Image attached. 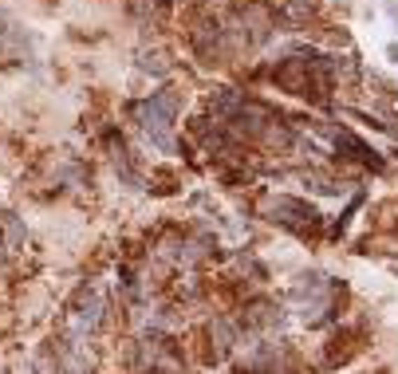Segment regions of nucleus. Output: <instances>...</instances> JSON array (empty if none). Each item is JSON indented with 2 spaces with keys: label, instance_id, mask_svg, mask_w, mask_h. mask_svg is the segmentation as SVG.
<instances>
[{
  "label": "nucleus",
  "instance_id": "nucleus-5",
  "mask_svg": "<svg viewBox=\"0 0 398 374\" xmlns=\"http://www.w3.org/2000/svg\"><path fill=\"white\" fill-rule=\"evenodd\" d=\"M316 16V0H284L277 12H272V24H284L288 32H296V28H308V20Z\"/></svg>",
  "mask_w": 398,
  "mask_h": 374
},
{
  "label": "nucleus",
  "instance_id": "nucleus-8",
  "mask_svg": "<svg viewBox=\"0 0 398 374\" xmlns=\"http://www.w3.org/2000/svg\"><path fill=\"white\" fill-rule=\"evenodd\" d=\"M154 8H158V0H131V12L138 16V20H146Z\"/></svg>",
  "mask_w": 398,
  "mask_h": 374
},
{
  "label": "nucleus",
  "instance_id": "nucleus-7",
  "mask_svg": "<svg viewBox=\"0 0 398 374\" xmlns=\"http://www.w3.org/2000/svg\"><path fill=\"white\" fill-rule=\"evenodd\" d=\"M138 71H150V75H170V59L162 52H142V55H138Z\"/></svg>",
  "mask_w": 398,
  "mask_h": 374
},
{
  "label": "nucleus",
  "instance_id": "nucleus-3",
  "mask_svg": "<svg viewBox=\"0 0 398 374\" xmlns=\"http://www.w3.org/2000/svg\"><path fill=\"white\" fill-rule=\"evenodd\" d=\"M265 209H268V217L277 220V225L300 232V237H304V232H316L323 225V217H320V209H316V205H308V201H300V197H288V193L272 197Z\"/></svg>",
  "mask_w": 398,
  "mask_h": 374
},
{
  "label": "nucleus",
  "instance_id": "nucleus-2",
  "mask_svg": "<svg viewBox=\"0 0 398 374\" xmlns=\"http://www.w3.org/2000/svg\"><path fill=\"white\" fill-rule=\"evenodd\" d=\"M189 47H193V55H198L205 67L225 63V55H229L225 24L217 20V16H198V20L189 24Z\"/></svg>",
  "mask_w": 398,
  "mask_h": 374
},
{
  "label": "nucleus",
  "instance_id": "nucleus-1",
  "mask_svg": "<svg viewBox=\"0 0 398 374\" xmlns=\"http://www.w3.org/2000/svg\"><path fill=\"white\" fill-rule=\"evenodd\" d=\"M182 103L186 99H182V91L177 87H162V91H154V95H146V99L126 103V114H131V122L150 138V146L174 154L177 150L174 122H177V114H182Z\"/></svg>",
  "mask_w": 398,
  "mask_h": 374
},
{
  "label": "nucleus",
  "instance_id": "nucleus-6",
  "mask_svg": "<svg viewBox=\"0 0 398 374\" xmlns=\"http://www.w3.org/2000/svg\"><path fill=\"white\" fill-rule=\"evenodd\" d=\"M4 248L8 253H20L24 244H28V229H24V220L16 217V213H4Z\"/></svg>",
  "mask_w": 398,
  "mask_h": 374
},
{
  "label": "nucleus",
  "instance_id": "nucleus-4",
  "mask_svg": "<svg viewBox=\"0 0 398 374\" xmlns=\"http://www.w3.org/2000/svg\"><path fill=\"white\" fill-rule=\"evenodd\" d=\"M320 130L327 134V138H332V142H335V150H339L343 158H355L359 165H367V170H375V174H383V170H387L383 154H378V150H371V146H367L363 138H355L351 130H343V126H332V122H323Z\"/></svg>",
  "mask_w": 398,
  "mask_h": 374
},
{
  "label": "nucleus",
  "instance_id": "nucleus-10",
  "mask_svg": "<svg viewBox=\"0 0 398 374\" xmlns=\"http://www.w3.org/2000/svg\"><path fill=\"white\" fill-rule=\"evenodd\" d=\"M0 256H4V244H0Z\"/></svg>",
  "mask_w": 398,
  "mask_h": 374
},
{
  "label": "nucleus",
  "instance_id": "nucleus-9",
  "mask_svg": "<svg viewBox=\"0 0 398 374\" xmlns=\"http://www.w3.org/2000/svg\"><path fill=\"white\" fill-rule=\"evenodd\" d=\"M387 59H395V63H398V44H390V47H387Z\"/></svg>",
  "mask_w": 398,
  "mask_h": 374
}]
</instances>
